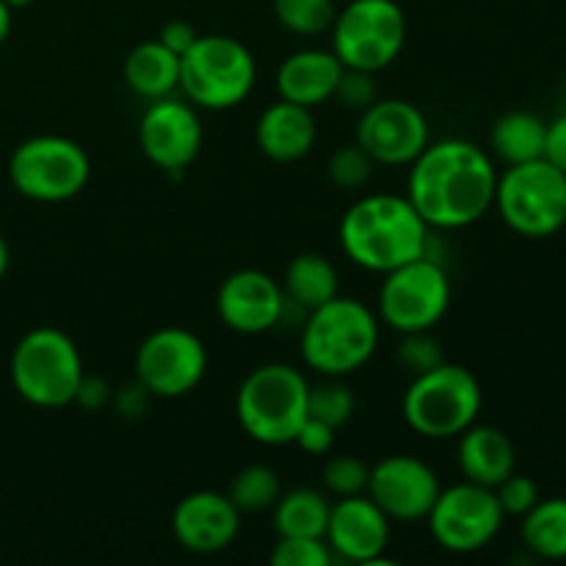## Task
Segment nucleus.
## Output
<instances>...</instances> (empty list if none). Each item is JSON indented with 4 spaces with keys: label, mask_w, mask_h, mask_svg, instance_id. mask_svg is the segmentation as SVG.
I'll return each instance as SVG.
<instances>
[{
    "label": "nucleus",
    "mask_w": 566,
    "mask_h": 566,
    "mask_svg": "<svg viewBox=\"0 0 566 566\" xmlns=\"http://www.w3.org/2000/svg\"><path fill=\"white\" fill-rule=\"evenodd\" d=\"M409 166L407 199L431 230H464L490 213L497 169L479 144L464 138L429 142Z\"/></svg>",
    "instance_id": "obj_1"
},
{
    "label": "nucleus",
    "mask_w": 566,
    "mask_h": 566,
    "mask_svg": "<svg viewBox=\"0 0 566 566\" xmlns=\"http://www.w3.org/2000/svg\"><path fill=\"white\" fill-rule=\"evenodd\" d=\"M429 232L423 216L407 193H365L340 219V249L359 269L387 274L398 265L429 254Z\"/></svg>",
    "instance_id": "obj_2"
},
{
    "label": "nucleus",
    "mask_w": 566,
    "mask_h": 566,
    "mask_svg": "<svg viewBox=\"0 0 566 566\" xmlns=\"http://www.w3.org/2000/svg\"><path fill=\"white\" fill-rule=\"evenodd\" d=\"M379 348V315L365 302L335 296L313 310L302 329V359L321 376L354 374Z\"/></svg>",
    "instance_id": "obj_3"
},
{
    "label": "nucleus",
    "mask_w": 566,
    "mask_h": 566,
    "mask_svg": "<svg viewBox=\"0 0 566 566\" xmlns=\"http://www.w3.org/2000/svg\"><path fill=\"white\" fill-rule=\"evenodd\" d=\"M307 396L310 381L302 370L285 363H265L238 390V423L260 446H293L307 420Z\"/></svg>",
    "instance_id": "obj_4"
},
{
    "label": "nucleus",
    "mask_w": 566,
    "mask_h": 566,
    "mask_svg": "<svg viewBox=\"0 0 566 566\" xmlns=\"http://www.w3.org/2000/svg\"><path fill=\"white\" fill-rule=\"evenodd\" d=\"M484 390L464 365L440 363L412 376L401 401V415L415 434L426 440H451L479 420Z\"/></svg>",
    "instance_id": "obj_5"
},
{
    "label": "nucleus",
    "mask_w": 566,
    "mask_h": 566,
    "mask_svg": "<svg viewBox=\"0 0 566 566\" xmlns=\"http://www.w3.org/2000/svg\"><path fill=\"white\" fill-rule=\"evenodd\" d=\"M83 376L81 348L55 326L31 329L11 354V385L17 396L39 409H61L75 403Z\"/></svg>",
    "instance_id": "obj_6"
},
{
    "label": "nucleus",
    "mask_w": 566,
    "mask_h": 566,
    "mask_svg": "<svg viewBox=\"0 0 566 566\" xmlns=\"http://www.w3.org/2000/svg\"><path fill=\"white\" fill-rule=\"evenodd\" d=\"M258 61L252 50L224 33L197 36L180 55V88L197 108L230 111L252 94Z\"/></svg>",
    "instance_id": "obj_7"
},
{
    "label": "nucleus",
    "mask_w": 566,
    "mask_h": 566,
    "mask_svg": "<svg viewBox=\"0 0 566 566\" xmlns=\"http://www.w3.org/2000/svg\"><path fill=\"white\" fill-rule=\"evenodd\" d=\"M509 230L523 238H551L566 224V175L547 158L506 166L497 175L495 202Z\"/></svg>",
    "instance_id": "obj_8"
},
{
    "label": "nucleus",
    "mask_w": 566,
    "mask_h": 566,
    "mask_svg": "<svg viewBox=\"0 0 566 566\" xmlns=\"http://www.w3.org/2000/svg\"><path fill=\"white\" fill-rule=\"evenodd\" d=\"M332 53L348 70L379 72L401 55L407 14L396 0H352L332 22Z\"/></svg>",
    "instance_id": "obj_9"
},
{
    "label": "nucleus",
    "mask_w": 566,
    "mask_h": 566,
    "mask_svg": "<svg viewBox=\"0 0 566 566\" xmlns=\"http://www.w3.org/2000/svg\"><path fill=\"white\" fill-rule=\"evenodd\" d=\"M11 186L33 202L75 199L92 177L86 149L66 136H33L11 153Z\"/></svg>",
    "instance_id": "obj_10"
},
{
    "label": "nucleus",
    "mask_w": 566,
    "mask_h": 566,
    "mask_svg": "<svg viewBox=\"0 0 566 566\" xmlns=\"http://www.w3.org/2000/svg\"><path fill=\"white\" fill-rule=\"evenodd\" d=\"M376 315L381 324L401 332H429L446 318L451 307V280L442 263L423 254L381 274Z\"/></svg>",
    "instance_id": "obj_11"
},
{
    "label": "nucleus",
    "mask_w": 566,
    "mask_h": 566,
    "mask_svg": "<svg viewBox=\"0 0 566 566\" xmlns=\"http://www.w3.org/2000/svg\"><path fill=\"white\" fill-rule=\"evenodd\" d=\"M503 517L506 514L497 503L495 490L462 481L437 495L426 523L442 551L470 556L492 545V539L501 534Z\"/></svg>",
    "instance_id": "obj_12"
},
{
    "label": "nucleus",
    "mask_w": 566,
    "mask_h": 566,
    "mask_svg": "<svg viewBox=\"0 0 566 566\" xmlns=\"http://www.w3.org/2000/svg\"><path fill=\"white\" fill-rule=\"evenodd\" d=\"M208 374V348L182 326L149 332L136 352V379L155 398H182Z\"/></svg>",
    "instance_id": "obj_13"
},
{
    "label": "nucleus",
    "mask_w": 566,
    "mask_h": 566,
    "mask_svg": "<svg viewBox=\"0 0 566 566\" xmlns=\"http://www.w3.org/2000/svg\"><path fill=\"white\" fill-rule=\"evenodd\" d=\"M429 142V119L409 99H376L359 114L357 144L376 166H409Z\"/></svg>",
    "instance_id": "obj_14"
},
{
    "label": "nucleus",
    "mask_w": 566,
    "mask_h": 566,
    "mask_svg": "<svg viewBox=\"0 0 566 566\" xmlns=\"http://www.w3.org/2000/svg\"><path fill=\"white\" fill-rule=\"evenodd\" d=\"M202 122L197 105L182 99H153L138 122V147L144 158L169 175H182L202 153Z\"/></svg>",
    "instance_id": "obj_15"
},
{
    "label": "nucleus",
    "mask_w": 566,
    "mask_h": 566,
    "mask_svg": "<svg viewBox=\"0 0 566 566\" xmlns=\"http://www.w3.org/2000/svg\"><path fill=\"white\" fill-rule=\"evenodd\" d=\"M440 492V475L431 464L409 453H392L370 468L365 495L396 523H415L429 517Z\"/></svg>",
    "instance_id": "obj_16"
},
{
    "label": "nucleus",
    "mask_w": 566,
    "mask_h": 566,
    "mask_svg": "<svg viewBox=\"0 0 566 566\" xmlns=\"http://www.w3.org/2000/svg\"><path fill=\"white\" fill-rule=\"evenodd\" d=\"M285 291L271 274L258 269L232 271L216 293V310L227 329L238 335H263L285 315Z\"/></svg>",
    "instance_id": "obj_17"
},
{
    "label": "nucleus",
    "mask_w": 566,
    "mask_h": 566,
    "mask_svg": "<svg viewBox=\"0 0 566 566\" xmlns=\"http://www.w3.org/2000/svg\"><path fill=\"white\" fill-rule=\"evenodd\" d=\"M392 520L368 495L337 497L332 503L326 545L332 556L352 564H379L390 545Z\"/></svg>",
    "instance_id": "obj_18"
},
{
    "label": "nucleus",
    "mask_w": 566,
    "mask_h": 566,
    "mask_svg": "<svg viewBox=\"0 0 566 566\" xmlns=\"http://www.w3.org/2000/svg\"><path fill=\"white\" fill-rule=\"evenodd\" d=\"M171 534L188 553L213 556L241 534V512L221 492L199 490L182 497L171 512Z\"/></svg>",
    "instance_id": "obj_19"
},
{
    "label": "nucleus",
    "mask_w": 566,
    "mask_h": 566,
    "mask_svg": "<svg viewBox=\"0 0 566 566\" xmlns=\"http://www.w3.org/2000/svg\"><path fill=\"white\" fill-rule=\"evenodd\" d=\"M343 64L332 50L304 48L287 55L276 70V92L287 103L318 108L335 94Z\"/></svg>",
    "instance_id": "obj_20"
},
{
    "label": "nucleus",
    "mask_w": 566,
    "mask_h": 566,
    "mask_svg": "<svg viewBox=\"0 0 566 566\" xmlns=\"http://www.w3.org/2000/svg\"><path fill=\"white\" fill-rule=\"evenodd\" d=\"M254 138H258L260 153L276 164L302 160L304 155H310V149L315 147V138H318L313 108H304V105L287 103L280 97V103L269 105L260 114Z\"/></svg>",
    "instance_id": "obj_21"
},
{
    "label": "nucleus",
    "mask_w": 566,
    "mask_h": 566,
    "mask_svg": "<svg viewBox=\"0 0 566 566\" xmlns=\"http://www.w3.org/2000/svg\"><path fill=\"white\" fill-rule=\"evenodd\" d=\"M457 464L464 481L495 490L501 481H506L517 470V451H514V442L509 440L506 431L475 420L470 429L459 434Z\"/></svg>",
    "instance_id": "obj_22"
},
{
    "label": "nucleus",
    "mask_w": 566,
    "mask_h": 566,
    "mask_svg": "<svg viewBox=\"0 0 566 566\" xmlns=\"http://www.w3.org/2000/svg\"><path fill=\"white\" fill-rule=\"evenodd\" d=\"M125 83L149 103L169 97L180 88V55L158 39L136 44L125 59Z\"/></svg>",
    "instance_id": "obj_23"
},
{
    "label": "nucleus",
    "mask_w": 566,
    "mask_h": 566,
    "mask_svg": "<svg viewBox=\"0 0 566 566\" xmlns=\"http://www.w3.org/2000/svg\"><path fill=\"white\" fill-rule=\"evenodd\" d=\"M282 291H285L287 302L313 313L321 304L340 296V276H337V269L324 254L304 252L287 263Z\"/></svg>",
    "instance_id": "obj_24"
},
{
    "label": "nucleus",
    "mask_w": 566,
    "mask_h": 566,
    "mask_svg": "<svg viewBox=\"0 0 566 566\" xmlns=\"http://www.w3.org/2000/svg\"><path fill=\"white\" fill-rule=\"evenodd\" d=\"M547 122L531 111H509L492 125L490 144L497 160L506 166L545 158Z\"/></svg>",
    "instance_id": "obj_25"
},
{
    "label": "nucleus",
    "mask_w": 566,
    "mask_h": 566,
    "mask_svg": "<svg viewBox=\"0 0 566 566\" xmlns=\"http://www.w3.org/2000/svg\"><path fill=\"white\" fill-rule=\"evenodd\" d=\"M274 512L276 536H307V539H326L329 528L332 501L321 490L298 486V490L282 492Z\"/></svg>",
    "instance_id": "obj_26"
},
{
    "label": "nucleus",
    "mask_w": 566,
    "mask_h": 566,
    "mask_svg": "<svg viewBox=\"0 0 566 566\" xmlns=\"http://www.w3.org/2000/svg\"><path fill=\"white\" fill-rule=\"evenodd\" d=\"M520 536L542 562H566V497H539L523 517Z\"/></svg>",
    "instance_id": "obj_27"
},
{
    "label": "nucleus",
    "mask_w": 566,
    "mask_h": 566,
    "mask_svg": "<svg viewBox=\"0 0 566 566\" xmlns=\"http://www.w3.org/2000/svg\"><path fill=\"white\" fill-rule=\"evenodd\" d=\"M282 495V479L269 464H249L230 481L227 497L241 514H263L276 506Z\"/></svg>",
    "instance_id": "obj_28"
},
{
    "label": "nucleus",
    "mask_w": 566,
    "mask_h": 566,
    "mask_svg": "<svg viewBox=\"0 0 566 566\" xmlns=\"http://www.w3.org/2000/svg\"><path fill=\"white\" fill-rule=\"evenodd\" d=\"M337 14L335 0H274V17L296 36H321Z\"/></svg>",
    "instance_id": "obj_29"
},
{
    "label": "nucleus",
    "mask_w": 566,
    "mask_h": 566,
    "mask_svg": "<svg viewBox=\"0 0 566 566\" xmlns=\"http://www.w3.org/2000/svg\"><path fill=\"white\" fill-rule=\"evenodd\" d=\"M354 407H357L354 392L335 376H326V381H321V385H310L307 418L321 420L337 431L354 418Z\"/></svg>",
    "instance_id": "obj_30"
},
{
    "label": "nucleus",
    "mask_w": 566,
    "mask_h": 566,
    "mask_svg": "<svg viewBox=\"0 0 566 566\" xmlns=\"http://www.w3.org/2000/svg\"><path fill=\"white\" fill-rule=\"evenodd\" d=\"M374 158H370L357 142L337 147L335 153L329 155V164H326V175H329L332 186L352 193L365 191V186H368L370 177H374Z\"/></svg>",
    "instance_id": "obj_31"
},
{
    "label": "nucleus",
    "mask_w": 566,
    "mask_h": 566,
    "mask_svg": "<svg viewBox=\"0 0 566 566\" xmlns=\"http://www.w3.org/2000/svg\"><path fill=\"white\" fill-rule=\"evenodd\" d=\"M368 475L370 468L359 457H332L329 462L321 470V481H324V490L332 497H352V495H365L368 490Z\"/></svg>",
    "instance_id": "obj_32"
},
{
    "label": "nucleus",
    "mask_w": 566,
    "mask_h": 566,
    "mask_svg": "<svg viewBox=\"0 0 566 566\" xmlns=\"http://www.w3.org/2000/svg\"><path fill=\"white\" fill-rule=\"evenodd\" d=\"M440 363H446V354H442L440 340L431 335V329L401 335V343H398V365L409 376L426 374V370L437 368Z\"/></svg>",
    "instance_id": "obj_33"
},
{
    "label": "nucleus",
    "mask_w": 566,
    "mask_h": 566,
    "mask_svg": "<svg viewBox=\"0 0 566 566\" xmlns=\"http://www.w3.org/2000/svg\"><path fill=\"white\" fill-rule=\"evenodd\" d=\"M332 551L326 539H307V536H280L271 551L274 566H329Z\"/></svg>",
    "instance_id": "obj_34"
},
{
    "label": "nucleus",
    "mask_w": 566,
    "mask_h": 566,
    "mask_svg": "<svg viewBox=\"0 0 566 566\" xmlns=\"http://www.w3.org/2000/svg\"><path fill=\"white\" fill-rule=\"evenodd\" d=\"M495 497L506 517H525V514L539 503L542 492L539 484H536L531 475H523L514 470L506 481H501V484L495 486Z\"/></svg>",
    "instance_id": "obj_35"
},
{
    "label": "nucleus",
    "mask_w": 566,
    "mask_h": 566,
    "mask_svg": "<svg viewBox=\"0 0 566 566\" xmlns=\"http://www.w3.org/2000/svg\"><path fill=\"white\" fill-rule=\"evenodd\" d=\"M332 99L343 105V108H352L363 114L370 103H376V83H374V72H365V70H348L343 66V75L337 81L335 94Z\"/></svg>",
    "instance_id": "obj_36"
},
{
    "label": "nucleus",
    "mask_w": 566,
    "mask_h": 566,
    "mask_svg": "<svg viewBox=\"0 0 566 566\" xmlns=\"http://www.w3.org/2000/svg\"><path fill=\"white\" fill-rule=\"evenodd\" d=\"M293 446H298L304 453H310V457H324V453H329L332 448H335V429H329V426L321 423V420L307 418L302 429H298Z\"/></svg>",
    "instance_id": "obj_37"
},
{
    "label": "nucleus",
    "mask_w": 566,
    "mask_h": 566,
    "mask_svg": "<svg viewBox=\"0 0 566 566\" xmlns=\"http://www.w3.org/2000/svg\"><path fill=\"white\" fill-rule=\"evenodd\" d=\"M111 401H114V392H111L108 381L99 379V376H83L81 387H77L75 403H81L88 412H97V409H103L105 403Z\"/></svg>",
    "instance_id": "obj_38"
},
{
    "label": "nucleus",
    "mask_w": 566,
    "mask_h": 566,
    "mask_svg": "<svg viewBox=\"0 0 566 566\" xmlns=\"http://www.w3.org/2000/svg\"><path fill=\"white\" fill-rule=\"evenodd\" d=\"M197 36H199V33H197V28L191 25V22L171 20V22H166L164 28H160L158 42H164L166 48L171 50V53L182 55L188 48H191L193 42H197Z\"/></svg>",
    "instance_id": "obj_39"
},
{
    "label": "nucleus",
    "mask_w": 566,
    "mask_h": 566,
    "mask_svg": "<svg viewBox=\"0 0 566 566\" xmlns=\"http://www.w3.org/2000/svg\"><path fill=\"white\" fill-rule=\"evenodd\" d=\"M545 158L566 175V114L556 116L553 122H547Z\"/></svg>",
    "instance_id": "obj_40"
},
{
    "label": "nucleus",
    "mask_w": 566,
    "mask_h": 566,
    "mask_svg": "<svg viewBox=\"0 0 566 566\" xmlns=\"http://www.w3.org/2000/svg\"><path fill=\"white\" fill-rule=\"evenodd\" d=\"M149 392L144 390V385H133V387H122L119 392L114 396V407L119 409V415H125V418H136V415L144 412V407H147L149 401Z\"/></svg>",
    "instance_id": "obj_41"
},
{
    "label": "nucleus",
    "mask_w": 566,
    "mask_h": 566,
    "mask_svg": "<svg viewBox=\"0 0 566 566\" xmlns=\"http://www.w3.org/2000/svg\"><path fill=\"white\" fill-rule=\"evenodd\" d=\"M11 33V9L6 6V0H0V44L9 39Z\"/></svg>",
    "instance_id": "obj_42"
},
{
    "label": "nucleus",
    "mask_w": 566,
    "mask_h": 566,
    "mask_svg": "<svg viewBox=\"0 0 566 566\" xmlns=\"http://www.w3.org/2000/svg\"><path fill=\"white\" fill-rule=\"evenodd\" d=\"M6 271H9V247H6L3 235H0V280L6 276Z\"/></svg>",
    "instance_id": "obj_43"
},
{
    "label": "nucleus",
    "mask_w": 566,
    "mask_h": 566,
    "mask_svg": "<svg viewBox=\"0 0 566 566\" xmlns=\"http://www.w3.org/2000/svg\"><path fill=\"white\" fill-rule=\"evenodd\" d=\"M31 3H36V0H6V6H9L11 11H14V9H25V6H31Z\"/></svg>",
    "instance_id": "obj_44"
},
{
    "label": "nucleus",
    "mask_w": 566,
    "mask_h": 566,
    "mask_svg": "<svg viewBox=\"0 0 566 566\" xmlns=\"http://www.w3.org/2000/svg\"><path fill=\"white\" fill-rule=\"evenodd\" d=\"M564 92H566V81H564Z\"/></svg>",
    "instance_id": "obj_45"
}]
</instances>
